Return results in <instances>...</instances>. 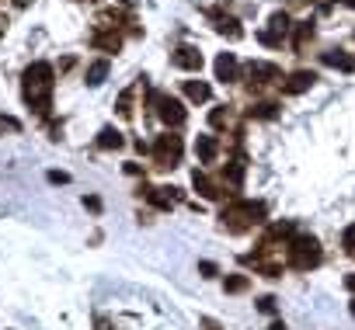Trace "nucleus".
Here are the masks:
<instances>
[{"label": "nucleus", "instance_id": "ddd939ff", "mask_svg": "<svg viewBox=\"0 0 355 330\" xmlns=\"http://www.w3.org/2000/svg\"><path fill=\"white\" fill-rule=\"evenodd\" d=\"M209 18H213V28H216L223 38H230V42H240V38H244V28H240V21H237L233 14H223V11H209Z\"/></svg>", "mask_w": 355, "mask_h": 330}, {"label": "nucleus", "instance_id": "9b49d317", "mask_svg": "<svg viewBox=\"0 0 355 330\" xmlns=\"http://www.w3.org/2000/svg\"><path fill=\"white\" fill-rule=\"evenodd\" d=\"M91 49H98V52H119V49H122V35H119L115 28L94 25V32H91Z\"/></svg>", "mask_w": 355, "mask_h": 330}, {"label": "nucleus", "instance_id": "4468645a", "mask_svg": "<svg viewBox=\"0 0 355 330\" xmlns=\"http://www.w3.org/2000/svg\"><path fill=\"white\" fill-rule=\"evenodd\" d=\"M321 63L331 67V70H341V73H355V56H352V52H345V49L321 52Z\"/></svg>", "mask_w": 355, "mask_h": 330}, {"label": "nucleus", "instance_id": "20e7f679", "mask_svg": "<svg viewBox=\"0 0 355 330\" xmlns=\"http://www.w3.org/2000/svg\"><path fill=\"white\" fill-rule=\"evenodd\" d=\"M150 153H154V163H157L161 171H174L178 163H181V156H185V143H181V136L174 129H168V132H161L154 139Z\"/></svg>", "mask_w": 355, "mask_h": 330}, {"label": "nucleus", "instance_id": "e433bc0d", "mask_svg": "<svg viewBox=\"0 0 355 330\" xmlns=\"http://www.w3.org/2000/svg\"><path fill=\"white\" fill-rule=\"evenodd\" d=\"M14 4H18V8H25V4H28V0H14Z\"/></svg>", "mask_w": 355, "mask_h": 330}, {"label": "nucleus", "instance_id": "a211bd4d", "mask_svg": "<svg viewBox=\"0 0 355 330\" xmlns=\"http://www.w3.org/2000/svg\"><path fill=\"white\" fill-rule=\"evenodd\" d=\"M314 35H317L314 18H310V21H296V25H293V49L303 52V49H307V42H314Z\"/></svg>", "mask_w": 355, "mask_h": 330}, {"label": "nucleus", "instance_id": "7ed1b4c3", "mask_svg": "<svg viewBox=\"0 0 355 330\" xmlns=\"http://www.w3.org/2000/svg\"><path fill=\"white\" fill-rule=\"evenodd\" d=\"M321 261H324V247H321L317 237L299 233V230L289 237V244H286V268H293V271H314V268H321Z\"/></svg>", "mask_w": 355, "mask_h": 330}, {"label": "nucleus", "instance_id": "f257e3e1", "mask_svg": "<svg viewBox=\"0 0 355 330\" xmlns=\"http://www.w3.org/2000/svg\"><path fill=\"white\" fill-rule=\"evenodd\" d=\"M53 91H56V70H53V63L38 60V63H32L21 73V97H25V104L32 108L38 119H45L49 108H53Z\"/></svg>", "mask_w": 355, "mask_h": 330}, {"label": "nucleus", "instance_id": "7c9ffc66", "mask_svg": "<svg viewBox=\"0 0 355 330\" xmlns=\"http://www.w3.org/2000/svg\"><path fill=\"white\" fill-rule=\"evenodd\" d=\"M94 330H112V320L105 313H94Z\"/></svg>", "mask_w": 355, "mask_h": 330}, {"label": "nucleus", "instance_id": "bb28decb", "mask_svg": "<svg viewBox=\"0 0 355 330\" xmlns=\"http://www.w3.org/2000/svg\"><path fill=\"white\" fill-rule=\"evenodd\" d=\"M25 126L14 119V115H4V112H0V132H21Z\"/></svg>", "mask_w": 355, "mask_h": 330}, {"label": "nucleus", "instance_id": "ea45409f", "mask_svg": "<svg viewBox=\"0 0 355 330\" xmlns=\"http://www.w3.org/2000/svg\"><path fill=\"white\" fill-rule=\"evenodd\" d=\"M352 316H355V299H352Z\"/></svg>", "mask_w": 355, "mask_h": 330}, {"label": "nucleus", "instance_id": "cd10ccee", "mask_svg": "<svg viewBox=\"0 0 355 330\" xmlns=\"http://www.w3.org/2000/svg\"><path fill=\"white\" fill-rule=\"evenodd\" d=\"M198 274H202V279H216V274H220V264H213V261H198Z\"/></svg>", "mask_w": 355, "mask_h": 330}, {"label": "nucleus", "instance_id": "6e6552de", "mask_svg": "<svg viewBox=\"0 0 355 330\" xmlns=\"http://www.w3.org/2000/svg\"><path fill=\"white\" fill-rule=\"evenodd\" d=\"M136 195L139 198H146L154 209H161V212H171L178 202H181V191L178 188H154V185H139L136 188Z\"/></svg>", "mask_w": 355, "mask_h": 330}, {"label": "nucleus", "instance_id": "a878e982", "mask_svg": "<svg viewBox=\"0 0 355 330\" xmlns=\"http://www.w3.org/2000/svg\"><path fill=\"white\" fill-rule=\"evenodd\" d=\"M341 247H345V254L355 261V223H348V226L341 230Z\"/></svg>", "mask_w": 355, "mask_h": 330}, {"label": "nucleus", "instance_id": "9d476101", "mask_svg": "<svg viewBox=\"0 0 355 330\" xmlns=\"http://www.w3.org/2000/svg\"><path fill=\"white\" fill-rule=\"evenodd\" d=\"M171 67L174 70H185V73H198L202 70V52L195 45H178L171 52Z\"/></svg>", "mask_w": 355, "mask_h": 330}, {"label": "nucleus", "instance_id": "473e14b6", "mask_svg": "<svg viewBox=\"0 0 355 330\" xmlns=\"http://www.w3.org/2000/svg\"><path fill=\"white\" fill-rule=\"evenodd\" d=\"M126 174H133V178H139V174H143V167H139V163H126Z\"/></svg>", "mask_w": 355, "mask_h": 330}, {"label": "nucleus", "instance_id": "5701e85b", "mask_svg": "<svg viewBox=\"0 0 355 330\" xmlns=\"http://www.w3.org/2000/svg\"><path fill=\"white\" fill-rule=\"evenodd\" d=\"M233 122V108L230 104H220V108H213V112H209V126L213 129H227Z\"/></svg>", "mask_w": 355, "mask_h": 330}, {"label": "nucleus", "instance_id": "f3484780", "mask_svg": "<svg viewBox=\"0 0 355 330\" xmlns=\"http://www.w3.org/2000/svg\"><path fill=\"white\" fill-rule=\"evenodd\" d=\"M94 143H98V150H105V153H115V150H122V146H126V136H122L115 126H105V129L98 132V139H94Z\"/></svg>", "mask_w": 355, "mask_h": 330}, {"label": "nucleus", "instance_id": "c85d7f7f", "mask_svg": "<svg viewBox=\"0 0 355 330\" xmlns=\"http://www.w3.org/2000/svg\"><path fill=\"white\" fill-rule=\"evenodd\" d=\"M84 209H87V212H94V215H101V209H105V202H101L98 195H84Z\"/></svg>", "mask_w": 355, "mask_h": 330}, {"label": "nucleus", "instance_id": "2f4dec72", "mask_svg": "<svg viewBox=\"0 0 355 330\" xmlns=\"http://www.w3.org/2000/svg\"><path fill=\"white\" fill-rule=\"evenodd\" d=\"M202 330H223V323L213 320V316H202Z\"/></svg>", "mask_w": 355, "mask_h": 330}, {"label": "nucleus", "instance_id": "c756f323", "mask_svg": "<svg viewBox=\"0 0 355 330\" xmlns=\"http://www.w3.org/2000/svg\"><path fill=\"white\" fill-rule=\"evenodd\" d=\"M45 181H49V185H70L73 178H70L67 171H49V174H45Z\"/></svg>", "mask_w": 355, "mask_h": 330}, {"label": "nucleus", "instance_id": "a19ab883", "mask_svg": "<svg viewBox=\"0 0 355 330\" xmlns=\"http://www.w3.org/2000/svg\"><path fill=\"white\" fill-rule=\"evenodd\" d=\"M80 4H94V0H80Z\"/></svg>", "mask_w": 355, "mask_h": 330}, {"label": "nucleus", "instance_id": "f8f14e48", "mask_svg": "<svg viewBox=\"0 0 355 330\" xmlns=\"http://www.w3.org/2000/svg\"><path fill=\"white\" fill-rule=\"evenodd\" d=\"M317 84V73L314 70H296V73H289L286 80H282V94L286 97H296V94H303V91H310Z\"/></svg>", "mask_w": 355, "mask_h": 330}, {"label": "nucleus", "instance_id": "4c0bfd02", "mask_svg": "<svg viewBox=\"0 0 355 330\" xmlns=\"http://www.w3.org/2000/svg\"><path fill=\"white\" fill-rule=\"evenodd\" d=\"M345 4H348V8H355V0H345Z\"/></svg>", "mask_w": 355, "mask_h": 330}, {"label": "nucleus", "instance_id": "393cba45", "mask_svg": "<svg viewBox=\"0 0 355 330\" xmlns=\"http://www.w3.org/2000/svg\"><path fill=\"white\" fill-rule=\"evenodd\" d=\"M255 309L265 313V316H275V313H279V299H275V296H258V299H255Z\"/></svg>", "mask_w": 355, "mask_h": 330}, {"label": "nucleus", "instance_id": "2eb2a0df", "mask_svg": "<svg viewBox=\"0 0 355 330\" xmlns=\"http://www.w3.org/2000/svg\"><path fill=\"white\" fill-rule=\"evenodd\" d=\"M213 70H216V80H223V84H233V80H237V73H240V63H237V56H233V52H220V56H216V63H213Z\"/></svg>", "mask_w": 355, "mask_h": 330}, {"label": "nucleus", "instance_id": "72a5a7b5", "mask_svg": "<svg viewBox=\"0 0 355 330\" xmlns=\"http://www.w3.org/2000/svg\"><path fill=\"white\" fill-rule=\"evenodd\" d=\"M345 289L355 296V271H352V274H345Z\"/></svg>", "mask_w": 355, "mask_h": 330}, {"label": "nucleus", "instance_id": "f03ea898", "mask_svg": "<svg viewBox=\"0 0 355 330\" xmlns=\"http://www.w3.org/2000/svg\"><path fill=\"white\" fill-rule=\"evenodd\" d=\"M268 223V205L258 198H230L220 212V226L230 237H244L251 230H258Z\"/></svg>", "mask_w": 355, "mask_h": 330}, {"label": "nucleus", "instance_id": "423d86ee", "mask_svg": "<svg viewBox=\"0 0 355 330\" xmlns=\"http://www.w3.org/2000/svg\"><path fill=\"white\" fill-rule=\"evenodd\" d=\"M247 77H251V94L255 91H262V87H272V84H279L282 87V70L275 67V63H265V60H255V63H247Z\"/></svg>", "mask_w": 355, "mask_h": 330}, {"label": "nucleus", "instance_id": "c9c22d12", "mask_svg": "<svg viewBox=\"0 0 355 330\" xmlns=\"http://www.w3.org/2000/svg\"><path fill=\"white\" fill-rule=\"evenodd\" d=\"M268 330H286V323H282V320H272V327H268Z\"/></svg>", "mask_w": 355, "mask_h": 330}, {"label": "nucleus", "instance_id": "4be33fe9", "mask_svg": "<svg viewBox=\"0 0 355 330\" xmlns=\"http://www.w3.org/2000/svg\"><path fill=\"white\" fill-rule=\"evenodd\" d=\"M279 115V104L275 101H255L247 108V119H275Z\"/></svg>", "mask_w": 355, "mask_h": 330}, {"label": "nucleus", "instance_id": "1a4fd4ad", "mask_svg": "<svg viewBox=\"0 0 355 330\" xmlns=\"http://www.w3.org/2000/svg\"><path fill=\"white\" fill-rule=\"evenodd\" d=\"M192 188L202 195V198H209V202H230V195H227V188L220 185V181H213L206 171H192Z\"/></svg>", "mask_w": 355, "mask_h": 330}, {"label": "nucleus", "instance_id": "412c9836", "mask_svg": "<svg viewBox=\"0 0 355 330\" xmlns=\"http://www.w3.org/2000/svg\"><path fill=\"white\" fill-rule=\"evenodd\" d=\"M108 70H112V63H108V60H94V63L87 67V73H84V80H87L91 87H98V84H105V77H108Z\"/></svg>", "mask_w": 355, "mask_h": 330}, {"label": "nucleus", "instance_id": "dca6fc26", "mask_svg": "<svg viewBox=\"0 0 355 330\" xmlns=\"http://www.w3.org/2000/svg\"><path fill=\"white\" fill-rule=\"evenodd\" d=\"M195 156H198V163H216V156H220V139H216V136H198V139H195Z\"/></svg>", "mask_w": 355, "mask_h": 330}, {"label": "nucleus", "instance_id": "b1692460", "mask_svg": "<svg viewBox=\"0 0 355 330\" xmlns=\"http://www.w3.org/2000/svg\"><path fill=\"white\" fill-rule=\"evenodd\" d=\"M133 94H136V87H126V91L119 94V101H115L119 119H133Z\"/></svg>", "mask_w": 355, "mask_h": 330}, {"label": "nucleus", "instance_id": "39448f33", "mask_svg": "<svg viewBox=\"0 0 355 330\" xmlns=\"http://www.w3.org/2000/svg\"><path fill=\"white\" fill-rule=\"evenodd\" d=\"M150 104H154V115H157L168 129H181V126H185V119H188L185 104H181L178 97L164 94V91H154V94H150Z\"/></svg>", "mask_w": 355, "mask_h": 330}, {"label": "nucleus", "instance_id": "f704fd0d", "mask_svg": "<svg viewBox=\"0 0 355 330\" xmlns=\"http://www.w3.org/2000/svg\"><path fill=\"white\" fill-rule=\"evenodd\" d=\"M4 32H8V14H0V38H4Z\"/></svg>", "mask_w": 355, "mask_h": 330}, {"label": "nucleus", "instance_id": "6ab92c4d", "mask_svg": "<svg viewBox=\"0 0 355 330\" xmlns=\"http://www.w3.org/2000/svg\"><path fill=\"white\" fill-rule=\"evenodd\" d=\"M181 91H185V97H188V101H195V104H206V101L213 97V87H209L206 80H185V84H181Z\"/></svg>", "mask_w": 355, "mask_h": 330}, {"label": "nucleus", "instance_id": "0eeeda50", "mask_svg": "<svg viewBox=\"0 0 355 330\" xmlns=\"http://www.w3.org/2000/svg\"><path fill=\"white\" fill-rule=\"evenodd\" d=\"M293 32V21H289V14L286 11H275L272 18H268V28L265 32H258V42L262 45H268V49H279L282 42H286V35Z\"/></svg>", "mask_w": 355, "mask_h": 330}, {"label": "nucleus", "instance_id": "58836bf2", "mask_svg": "<svg viewBox=\"0 0 355 330\" xmlns=\"http://www.w3.org/2000/svg\"><path fill=\"white\" fill-rule=\"evenodd\" d=\"M296 4H310V0H296Z\"/></svg>", "mask_w": 355, "mask_h": 330}, {"label": "nucleus", "instance_id": "aec40b11", "mask_svg": "<svg viewBox=\"0 0 355 330\" xmlns=\"http://www.w3.org/2000/svg\"><path fill=\"white\" fill-rule=\"evenodd\" d=\"M247 289H251V279H247L244 271H233V274H227V279H223V292L227 296H244Z\"/></svg>", "mask_w": 355, "mask_h": 330}]
</instances>
